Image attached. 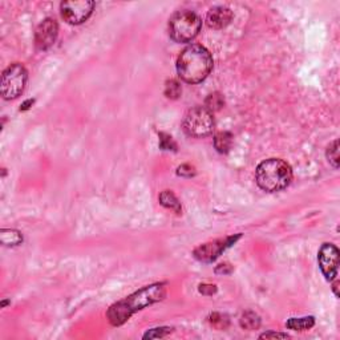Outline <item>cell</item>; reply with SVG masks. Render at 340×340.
Wrapping results in <instances>:
<instances>
[{
    "instance_id": "cell-1",
    "label": "cell",
    "mask_w": 340,
    "mask_h": 340,
    "mask_svg": "<svg viewBox=\"0 0 340 340\" xmlns=\"http://www.w3.org/2000/svg\"><path fill=\"white\" fill-rule=\"evenodd\" d=\"M166 296V287L164 283H155L141 288L128 298L117 301L108 310V320L112 326H121L133 315L134 312L145 309L147 306L157 303Z\"/></svg>"
},
{
    "instance_id": "cell-2",
    "label": "cell",
    "mask_w": 340,
    "mask_h": 340,
    "mask_svg": "<svg viewBox=\"0 0 340 340\" xmlns=\"http://www.w3.org/2000/svg\"><path fill=\"white\" fill-rule=\"evenodd\" d=\"M213 69V57L205 47L192 44L181 52L177 60V72L185 83L198 84Z\"/></svg>"
},
{
    "instance_id": "cell-3",
    "label": "cell",
    "mask_w": 340,
    "mask_h": 340,
    "mask_svg": "<svg viewBox=\"0 0 340 340\" xmlns=\"http://www.w3.org/2000/svg\"><path fill=\"white\" fill-rule=\"evenodd\" d=\"M292 179V169L281 158H269L256 166L255 181L267 193L286 189Z\"/></svg>"
},
{
    "instance_id": "cell-4",
    "label": "cell",
    "mask_w": 340,
    "mask_h": 340,
    "mask_svg": "<svg viewBox=\"0 0 340 340\" xmlns=\"http://www.w3.org/2000/svg\"><path fill=\"white\" fill-rule=\"evenodd\" d=\"M202 20L193 11H178L169 20V35L175 43H189L196 39Z\"/></svg>"
},
{
    "instance_id": "cell-5",
    "label": "cell",
    "mask_w": 340,
    "mask_h": 340,
    "mask_svg": "<svg viewBox=\"0 0 340 340\" xmlns=\"http://www.w3.org/2000/svg\"><path fill=\"white\" fill-rule=\"evenodd\" d=\"M215 121L213 113L205 106H194L189 109L183 117L182 128L187 136L194 138H204L213 133Z\"/></svg>"
},
{
    "instance_id": "cell-6",
    "label": "cell",
    "mask_w": 340,
    "mask_h": 340,
    "mask_svg": "<svg viewBox=\"0 0 340 340\" xmlns=\"http://www.w3.org/2000/svg\"><path fill=\"white\" fill-rule=\"evenodd\" d=\"M28 80V73L20 63L11 64L6 68L2 76L0 91L4 100H14L24 92L25 84Z\"/></svg>"
},
{
    "instance_id": "cell-7",
    "label": "cell",
    "mask_w": 340,
    "mask_h": 340,
    "mask_svg": "<svg viewBox=\"0 0 340 340\" xmlns=\"http://www.w3.org/2000/svg\"><path fill=\"white\" fill-rule=\"evenodd\" d=\"M95 10V2L91 0H69L60 4L61 18L68 24L78 25L89 19Z\"/></svg>"
},
{
    "instance_id": "cell-8",
    "label": "cell",
    "mask_w": 340,
    "mask_h": 340,
    "mask_svg": "<svg viewBox=\"0 0 340 340\" xmlns=\"http://www.w3.org/2000/svg\"><path fill=\"white\" fill-rule=\"evenodd\" d=\"M339 249L332 243H324L318 254V262L323 275L327 281H333L337 277L339 270Z\"/></svg>"
},
{
    "instance_id": "cell-9",
    "label": "cell",
    "mask_w": 340,
    "mask_h": 340,
    "mask_svg": "<svg viewBox=\"0 0 340 340\" xmlns=\"http://www.w3.org/2000/svg\"><path fill=\"white\" fill-rule=\"evenodd\" d=\"M241 238V235H237V237H228L224 239H217V241H213V242H207L204 245L198 246L196 250H194V258L198 259L200 262L205 263H210L213 260H215L218 256L221 255L222 251L230 247L232 245H234L237 239Z\"/></svg>"
},
{
    "instance_id": "cell-10",
    "label": "cell",
    "mask_w": 340,
    "mask_h": 340,
    "mask_svg": "<svg viewBox=\"0 0 340 340\" xmlns=\"http://www.w3.org/2000/svg\"><path fill=\"white\" fill-rule=\"evenodd\" d=\"M59 35V25L55 19H46L35 32V46L39 51H47L55 44Z\"/></svg>"
},
{
    "instance_id": "cell-11",
    "label": "cell",
    "mask_w": 340,
    "mask_h": 340,
    "mask_svg": "<svg viewBox=\"0 0 340 340\" xmlns=\"http://www.w3.org/2000/svg\"><path fill=\"white\" fill-rule=\"evenodd\" d=\"M233 20V12L230 8L223 7V6H217L213 7L206 16V23L210 28L222 29L230 24Z\"/></svg>"
},
{
    "instance_id": "cell-12",
    "label": "cell",
    "mask_w": 340,
    "mask_h": 340,
    "mask_svg": "<svg viewBox=\"0 0 340 340\" xmlns=\"http://www.w3.org/2000/svg\"><path fill=\"white\" fill-rule=\"evenodd\" d=\"M315 324L314 316H305V318H290L286 323V327L292 331H306L312 328Z\"/></svg>"
},
{
    "instance_id": "cell-13",
    "label": "cell",
    "mask_w": 340,
    "mask_h": 340,
    "mask_svg": "<svg viewBox=\"0 0 340 340\" xmlns=\"http://www.w3.org/2000/svg\"><path fill=\"white\" fill-rule=\"evenodd\" d=\"M160 204L162 206H165L166 209H170L174 213L179 214L181 213V202L178 201V198L175 197V194L173 193L172 190H164L161 194H160Z\"/></svg>"
},
{
    "instance_id": "cell-14",
    "label": "cell",
    "mask_w": 340,
    "mask_h": 340,
    "mask_svg": "<svg viewBox=\"0 0 340 340\" xmlns=\"http://www.w3.org/2000/svg\"><path fill=\"white\" fill-rule=\"evenodd\" d=\"M233 145V134L230 132H219L214 136V146L219 153H228Z\"/></svg>"
},
{
    "instance_id": "cell-15",
    "label": "cell",
    "mask_w": 340,
    "mask_h": 340,
    "mask_svg": "<svg viewBox=\"0 0 340 340\" xmlns=\"http://www.w3.org/2000/svg\"><path fill=\"white\" fill-rule=\"evenodd\" d=\"M239 323H241V327L245 328V330L253 331V330H256V328H259L260 318L256 315L255 312L246 311V312H243L242 316H241Z\"/></svg>"
},
{
    "instance_id": "cell-16",
    "label": "cell",
    "mask_w": 340,
    "mask_h": 340,
    "mask_svg": "<svg viewBox=\"0 0 340 340\" xmlns=\"http://www.w3.org/2000/svg\"><path fill=\"white\" fill-rule=\"evenodd\" d=\"M0 239H2V243L4 246H18L23 242V235L18 230H7L4 229L2 230V234H0Z\"/></svg>"
},
{
    "instance_id": "cell-17",
    "label": "cell",
    "mask_w": 340,
    "mask_h": 340,
    "mask_svg": "<svg viewBox=\"0 0 340 340\" xmlns=\"http://www.w3.org/2000/svg\"><path fill=\"white\" fill-rule=\"evenodd\" d=\"M224 105V98L221 93L218 92H214L211 95L207 96L206 101H205V108L209 109L211 113L217 112V110H221Z\"/></svg>"
},
{
    "instance_id": "cell-18",
    "label": "cell",
    "mask_w": 340,
    "mask_h": 340,
    "mask_svg": "<svg viewBox=\"0 0 340 340\" xmlns=\"http://www.w3.org/2000/svg\"><path fill=\"white\" fill-rule=\"evenodd\" d=\"M327 160L335 169L339 168V141H332L327 147Z\"/></svg>"
},
{
    "instance_id": "cell-19",
    "label": "cell",
    "mask_w": 340,
    "mask_h": 340,
    "mask_svg": "<svg viewBox=\"0 0 340 340\" xmlns=\"http://www.w3.org/2000/svg\"><path fill=\"white\" fill-rule=\"evenodd\" d=\"M182 93V88L177 80H168L165 84V96L172 100H177Z\"/></svg>"
},
{
    "instance_id": "cell-20",
    "label": "cell",
    "mask_w": 340,
    "mask_h": 340,
    "mask_svg": "<svg viewBox=\"0 0 340 340\" xmlns=\"http://www.w3.org/2000/svg\"><path fill=\"white\" fill-rule=\"evenodd\" d=\"M209 320H210L211 326L215 327L217 330H224V328H228L229 326L228 316L222 315V314H218V312H214L213 315H210Z\"/></svg>"
},
{
    "instance_id": "cell-21",
    "label": "cell",
    "mask_w": 340,
    "mask_h": 340,
    "mask_svg": "<svg viewBox=\"0 0 340 340\" xmlns=\"http://www.w3.org/2000/svg\"><path fill=\"white\" fill-rule=\"evenodd\" d=\"M173 328L170 327H161V328H152L144 335V339H158V337H165L166 335L172 332Z\"/></svg>"
},
{
    "instance_id": "cell-22",
    "label": "cell",
    "mask_w": 340,
    "mask_h": 340,
    "mask_svg": "<svg viewBox=\"0 0 340 340\" xmlns=\"http://www.w3.org/2000/svg\"><path fill=\"white\" fill-rule=\"evenodd\" d=\"M160 146L162 147V149H165V150H170V149H173V150H175V144L173 142L172 137L168 136V134H164L161 133L160 134Z\"/></svg>"
},
{
    "instance_id": "cell-23",
    "label": "cell",
    "mask_w": 340,
    "mask_h": 340,
    "mask_svg": "<svg viewBox=\"0 0 340 340\" xmlns=\"http://www.w3.org/2000/svg\"><path fill=\"white\" fill-rule=\"evenodd\" d=\"M177 174L181 175V177H193L196 174V170H194L193 166L190 165H181L177 169Z\"/></svg>"
},
{
    "instance_id": "cell-24",
    "label": "cell",
    "mask_w": 340,
    "mask_h": 340,
    "mask_svg": "<svg viewBox=\"0 0 340 340\" xmlns=\"http://www.w3.org/2000/svg\"><path fill=\"white\" fill-rule=\"evenodd\" d=\"M200 292L204 295H213L217 292V287L214 284H201Z\"/></svg>"
},
{
    "instance_id": "cell-25",
    "label": "cell",
    "mask_w": 340,
    "mask_h": 340,
    "mask_svg": "<svg viewBox=\"0 0 340 340\" xmlns=\"http://www.w3.org/2000/svg\"><path fill=\"white\" fill-rule=\"evenodd\" d=\"M233 266H230L229 263H221L215 267V273L217 274H223V275H228V274H232Z\"/></svg>"
},
{
    "instance_id": "cell-26",
    "label": "cell",
    "mask_w": 340,
    "mask_h": 340,
    "mask_svg": "<svg viewBox=\"0 0 340 340\" xmlns=\"http://www.w3.org/2000/svg\"><path fill=\"white\" fill-rule=\"evenodd\" d=\"M260 339H271V337H281V339H287L288 335L287 333H281V332H266L260 335Z\"/></svg>"
},
{
    "instance_id": "cell-27",
    "label": "cell",
    "mask_w": 340,
    "mask_h": 340,
    "mask_svg": "<svg viewBox=\"0 0 340 340\" xmlns=\"http://www.w3.org/2000/svg\"><path fill=\"white\" fill-rule=\"evenodd\" d=\"M33 102H35V100H28V101H25L24 104H23V105H21L20 110H27V109L29 108L28 105H32V104H33Z\"/></svg>"
},
{
    "instance_id": "cell-28",
    "label": "cell",
    "mask_w": 340,
    "mask_h": 340,
    "mask_svg": "<svg viewBox=\"0 0 340 340\" xmlns=\"http://www.w3.org/2000/svg\"><path fill=\"white\" fill-rule=\"evenodd\" d=\"M333 292H335V295L337 296V281H335V283H333Z\"/></svg>"
},
{
    "instance_id": "cell-29",
    "label": "cell",
    "mask_w": 340,
    "mask_h": 340,
    "mask_svg": "<svg viewBox=\"0 0 340 340\" xmlns=\"http://www.w3.org/2000/svg\"><path fill=\"white\" fill-rule=\"evenodd\" d=\"M7 303H8V301H7V300H4V301H2V307H4V306L7 305Z\"/></svg>"
}]
</instances>
